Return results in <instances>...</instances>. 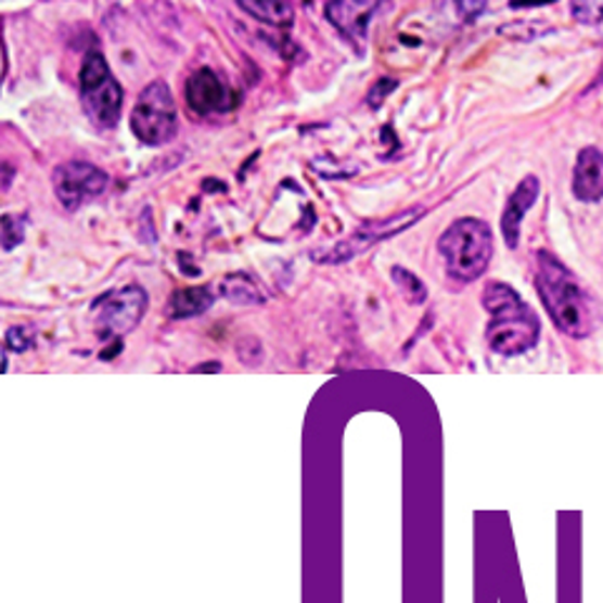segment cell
<instances>
[{
	"mask_svg": "<svg viewBox=\"0 0 603 603\" xmlns=\"http://www.w3.org/2000/svg\"><path fill=\"white\" fill-rule=\"evenodd\" d=\"M534 282L551 320L568 337H591L601 328L603 309L583 282L551 252L534 254Z\"/></svg>",
	"mask_w": 603,
	"mask_h": 603,
	"instance_id": "cell-1",
	"label": "cell"
},
{
	"mask_svg": "<svg viewBox=\"0 0 603 603\" xmlns=\"http://www.w3.org/2000/svg\"><path fill=\"white\" fill-rule=\"evenodd\" d=\"M483 307L490 315L486 339L493 352L515 357L528 352L538 343L541 320H538V315L521 299L511 284L498 280L488 282L486 292H483Z\"/></svg>",
	"mask_w": 603,
	"mask_h": 603,
	"instance_id": "cell-2",
	"label": "cell"
},
{
	"mask_svg": "<svg viewBox=\"0 0 603 603\" xmlns=\"http://www.w3.org/2000/svg\"><path fill=\"white\" fill-rule=\"evenodd\" d=\"M446 272L456 282H475L488 272L493 259V232L483 219H456L438 240Z\"/></svg>",
	"mask_w": 603,
	"mask_h": 603,
	"instance_id": "cell-3",
	"label": "cell"
},
{
	"mask_svg": "<svg viewBox=\"0 0 603 603\" xmlns=\"http://www.w3.org/2000/svg\"><path fill=\"white\" fill-rule=\"evenodd\" d=\"M81 106L97 129H114L121 121L124 89L111 74L103 53L91 51L81 66Z\"/></svg>",
	"mask_w": 603,
	"mask_h": 603,
	"instance_id": "cell-4",
	"label": "cell"
},
{
	"mask_svg": "<svg viewBox=\"0 0 603 603\" xmlns=\"http://www.w3.org/2000/svg\"><path fill=\"white\" fill-rule=\"evenodd\" d=\"M131 131L141 144L164 146L177 137V101L166 81L149 84L131 111Z\"/></svg>",
	"mask_w": 603,
	"mask_h": 603,
	"instance_id": "cell-5",
	"label": "cell"
},
{
	"mask_svg": "<svg viewBox=\"0 0 603 603\" xmlns=\"http://www.w3.org/2000/svg\"><path fill=\"white\" fill-rule=\"evenodd\" d=\"M425 214H427L425 206H410V209L395 214V217L368 221V224H362L357 232L347 236V240L324 249H312L309 257H312L317 265H345V261L360 257V254L372 249L375 244L398 236L400 232H405V229L415 224L418 219H423Z\"/></svg>",
	"mask_w": 603,
	"mask_h": 603,
	"instance_id": "cell-6",
	"label": "cell"
},
{
	"mask_svg": "<svg viewBox=\"0 0 603 603\" xmlns=\"http://www.w3.org/2000/svg\"><path fill=\"white\" fill-rule=\"evenodd\" d=\"M149 309V292L137 282L108 290L91 307V320L101 339L124 337L144 320Z\"/></svg>",
	"mask_w": 603,
	"mask_h": 603,
	"instance_id": "cell-7",
	"label": "cell"
},
{
	"mask_svg": "<svg viewBox=\"0 0 603 603\" xmlns=\"http://www.w3.org/2000/svg\"><path fill=\"white\" fill-rule=\"evenodd\" d=\"M51 181L55 200L63 204V209L76 211L106 192L111 179L106 171L89 162H66L55 166Z\"/></svg>",
	"mask_w": 603,
	"mask_h": 603,
	"instance_id": "cell-8",
	"label": "cell"
},
{
	"mask_svg": "<svg viewBox=\"0 0 603 603\" xmlns=\"http://www.w3.org/2000/svg\"><path fill=\"white\" fill-rule=\"evenodd\" d=\"M187 106L196 116L227 114L229 108H234V93L219 74H214L211 68H200L187 81Z\"/></svg>",
	"mask_w": 603,
	"mask_h": 603,
	"instance_id": "cell-9",
	"label": "cell"
},
{
	"mask_svg": "<svg viewBox=\"0 0 603 603\" xmlns=\"http://www.w3.org/2000/svg\"><path fill=\"white\" fill-rule=\"evenodd\" d=\"M538 194H541V181L530 174V177H526L518 187H515L511 200L505 202V209L501 214V229H503V240L511 249L518 247L523 217L534 209V204L538 202Z\"/></svg>",
	"mask_w": 603,
	"mask_h": 603,
	"instance_id": "cell-10",
	"label": "cell"
},
{
	"mask_svg": "<svg viewBox=\"0 0 603 603\" xmlns=\"http://www.w3.org/2000/svg\"><path fill=\"white\" fill-rule=\"evenodd\" d=\"M570 189H574L576 200L583 204H596L603 200V151L601 149L586 146L578 151Z\"/></svg>",
	"mask_w": 603,
	"mask_h": 603,
	"instance_id": "cell-11",
	"label": "cell"
},
{
	"mask_svg": "<svg viewBox=\"0 0 603 603\" xmlns=\"http://www.w3.org/2000/svg\"><path fill=\"white\" fill-rule=\"evenodd\" d=\"M377 11L375 3H350V0H337V3L324 5V15L339 34L350 38L352 43H364L372 13Z\"/></svg>",
	"mask_w": 603,
	"mask_h": 603,
	"instance_id": "cell-12",
	"label": "cell"
},
{
	"mask_svg": "<svg viewBox=\"0 0 603 603\" xmlns=\"http://www.w3.org/2000/svg\"><path fill=\"white\" fill-rule=\"evenodd\" d=\"M214 305L211 292L206 287H181L169 297V312L171 320H187V317L204 315Z\"/></svg>",
	"mask_w": 603,
	"mask_h": 603,
	"instance_id": "cell-13",
	"label": "cell"
},
{
	"mask_svg": "<svg viewBox=\"0 0 603 603\" xmlns=\"http://www.w3.org/2000/svg\"><path fill=\"white\" fill-rule=\"evenodd\" d=\"M221 297L232 302V305H265V295L257 287V282L244 272H232L219 282Z\"/></svg>",
	"mask_w": 603,
	"mask_h": 603,
	"instance_id": "cell-14",
	"label": "cell"
},
{
	"mask_svg": "<svg viewBox=\"0 0 603 603\" xmlns=\"http://www.w3.org/2000/svg\"><path fill=\"white\" fill-rule=\"evenodd\" d=\"M240 8L244 13H249L252 18L269 23V26L277 28L292 26V21H295V11H292V5L284 3V0H257V3L240 0Z\"/></svg>",
	"mask_w": 603,
	"mask_h": 603,
	"instance_id": "cell-15",
	"label": "cell"
},
{
	"mask_svg": "<svg viewBox=\"0 0 603 603\" xmlns=\"http://www.w3.org/2000/svg\"><path fill=\"white\" fill-rule=\"evenodd\" d=\"M390 277H393L395 287L402 292L405 299H408L410 305H423V302L427 299V287L423 284V280H420V277L410 272V269L393 267Z\"/></svg>",
	"mask_w": 603,
	"mask_h": 603,
	"instance_id": "cell-16",
	"label": "cell"
},
{
	"mask_svg": "<svg viewBox=\"0 0 603 603\" xmlns=\"http://www.w3.org/2000/svg\"><path fill=\"white\" fill-rule=\"evenodd\" d=\"M0 229H3V249L13 252L23 240H26V217L5 214V217L0 219Z\"/></svg>",
	"mask_w": 603,
	"mask_h": 603,
	"instance_id": "cell-17",
	"label": "cell"
},
{
	"mask_svg": "<svg viewBox=\"0 0 603 603\" xmlns=\"http://www.w3.org/2000/svg\"><path fill=\"white\" fill-rule=\"evenodd\" d=\"M570 13L578 23H586V26H599L603 23V3H574L570 5Z\"/></svg>",
	"mask_w": 603,
	"mask_h": 603,
	"instance_id": "cell-18",
	"label": "cell"
},
{
	"mask_svg": "<svg viewBox=\"0 0 603 603\" xmlns=\"http://www.w3.org/2000/svg\"><path fill=\"white\" fill-rule=\"evenodd\" d=\"M395 89H398V84H395L393 78H380V84L375 86V89L370 91V97H368L370 106H372V108H377V106H380V99H385L387 93L395 91Z\"/></svg>",
	"mask_w": 603,
	"mask_h": 603,
	"instance_id": "cell-19",
	"label": "cell"
},
{
	"mask_svg": "<svg viewBox=\"0 0 603 603\" xmlns=\"http://www.w3.org/2000/svg\"><path fill=\"white\" fill-rule=\"evenodd\" d=\"M8 350H26L28 347V337H26V330H21V328H13L11 332H8Z\"/></svg>",
	"mask_w": 603,
	"mask_h": 603,
	"instance_id": "cell-20",
	"label": "cell"
},
{
	"mask_svg": "<svg viewBox=\"0 0 603 603\" xmlns=\"http://www.w3.org/2000/svg\"><path fill=\"white\" fill-rule=\"evenodd\" d=\"M458 11H460V13H465V15H467V21H473V15H475V13H483V11H486V3H475V5H465V3H463V5H458Z\"/></svg>",
	"mask_w": 603,
	"mask_h": 603,
	"instance_id": "cell-21",
	"label": "cell"
},
{
	"mask_svg": "<svg viewBox=\"0 0 603 603\" xmlns=\"http://www.w3.org/2000/svg\"><path fill=\"white\" fill-rule=\"evenodd\" d=\"M11 179H13V169H11V164H5V184H3V192H8V187H11Z\"/></svg>",
	"mask_w": 603,
	"mask_h": 603,
	"instance_id": "cell-22",
	"label": "cell"
},
{
	"mask_svg": "<svg viewBox=\"0 0 603 603\" xmlns=\"http://www.w3.org/2000/svg\"><path fill=\"white\" fill-rule=\"evenodd\" d=\"M209 370H219V364H206V368H194V372H209Z\"/></svg>",
	"mask_w": 603,
	"mask_h": 603,
	"instance_id": "cell-23",
	"label": "cell"
}]
</instances>
